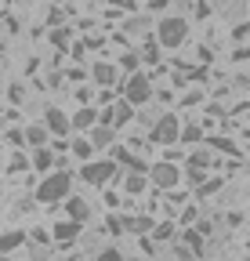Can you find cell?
Wrapping results in <instances>:
<instances>
[{"label": "cell", "instance_id": "obj_31", "mask_svg": "<svg viewBox=\"0 0 250 261\" xmlns=\"http://www.w3.org/2000/svg\"><path fill=\"white\" fill-rule=\"evenodd\" d=\"M221 185H225L221 178H207V181L196 189V196H200V200H203V196H217V192H221Z\"/></svg>", "mask_w": 250, "mask_h": 261}, {"label": "cell", "instance_id": "obj_15", "mask_svg": "<svg viewBox=\"0 0 250 261\" xmlns=\"http://www.w3.org/2000/svg\"><path fill=\"white\" fill-rule=\"evenodd\" d=\"M138 55H142V65H152V69H160V40H156V33L142 40Z\"/></svg>", "mask_w": 250, "mask_h": 261}, {"label": "cell", "instance_id": "obj_44", "mask_svg": "<svg viewBox=\"0 0 250 261\" xmlns=\"http://www.w3.org/2000/svg\"><path fill=\"white\" fill-rule=\"evenodd\" d=\"M196 55H200V65H203V69H207V65L214 62V51H210V47H200Z\"/></svg>", "mask_w": 250, "mask_h": 261}, {"label": "cell", "instance_id": "obj_7", "mask_svg": "<svg viewBox=\"0 0 250 261\" xmlns=\"http://www.w3.org/2000/svg\"><path fill=\"white\" fill-rule=\"evenodd\" d=\"M91 84H95L98 91H120V87H123L120 65H113V62H95V65H91Z\"/></svg>", "mask_w": 250, "mask_h": 261}, {"label": "cell", "instance_id": "obj_32", "mask_svg": "<svg viewBox=\"0 0 250 261\" xmlns=\"http://www.w3.org/2000/svg\"><path fill=\"white\" fill-rule=\"evenodd\" d=\"M105 232H109V236H123V232H127V221H123L120 214H109V221H105Z\"/></svg>", "mask_w": 250, "mask_h": 261}, {"label": "cell", "instance_id": "obj_14", "mask_svg": "<svg viewBox=\"0 0 250 261\" xmlns=\"http://www.w3.org/2000/svg\"><path fill=\"white\" fill-rule=\"evenodd\" d=\"M123 221H127V232H134L138 240L142 236H152L156 225H160V218H152V214H127Z\"/></svg>", "mask_w": 250, "mask_h": 261}, {"label": "cell", "instance_id": "obj_45", "mask_svg": "<svg viewBox=\"0 0 250 261\" xmlns=\"http://www.w3.org/2000/svg\"><path fill=\"white\" fill-rule=\"evenodd\" d=\"M196 228H200V232H203L207 240L214 236V221H203V218H200V221H196Z\"/></svg>", "mask_w": 250, "mask_h": 261}, {"label": "cell", "instance_id": "obj_25", "mask_svg": "<svg viewBox=\"0 0 250 261\" xmlns=\"http://www.w3.org/2000/svg\"><path fill=\"white\" fill-rule=\"evenodd\" d=\"M145 29H149V15H145V18H142V15H134V18L123 22V29H120V33H123V37H138V33H145Z\"/></svg>", "mask_w": 250, "mask_h": 261}, {"label": "cell", "instance_id": "obj_17", "mask_svg": "<svg viewBox=\"0 0 250 261\" xmlns=\"http://www.w3.org/2000/svg\"><path fill=\"white\" fill-rule=\"evenodd\" d=\"M66 218L84 225V221L91 218V203L84 200V196H69V200H66Z\"/></svg>", "mask_w": 250, "mask_h": 261}, {"label": "cell", "instance_id": "obj_50", "mask_svg": "<svg viewBox=\"0 0 250 261\" xmlns=\"http://www.w3.org/2000/svg\"><path fill=\"white\" fill-rule=\"evenodd\" d=\"M105 203H109V207H120V196H116V192H109V189H105Z\"/></svg>", "mask_w": 250, "mask_h": 261}, {"label": "cell", "instance_id": "obj_34", "mask_svg": "<svg viewBox=\"0 0 250 261\" xmlns=\"http://www.w3.org/2000/svg\"><path fill=\"white\" fill-rule=\"evenodd\" d=\"M62 73H66V80H73V84H80L84 76L91 80V69H84V65H69V69H62Z\"/></svg>", "mask_w": 250, "mask_h": 261}, {"label": "cell", "instance_id": "obj_54", "mask_svg": "<svg viewBox=\"0 0 250 261\" xmlns=\"http://www.w3.org/2000/svg\"><path fill=\"white\" fill-rule=\"evenodd\" d=\"M127 261H134V257H127Z\"/></svg>", "mask_w": 250, "mask_h": 261}, {"label": "cell", "instance_id": "obj_21", "mask_svg": "<svg viewBox=\"0 0 250 261\" xmlns=\"http://www.w3.org/2000/svg\"><path fill=\"white\" fill-rule=\"evenodd\" d=\"M116 65H120V73H127V76H134V73H142V69H145L138 51H123V55L116 58Z\"/></svg>", "mask_w": 250, "mask_h": 261}, {"label": "cell", "instance_id": "obj_46", "mask_svg": "<svg viewBox=\"0 0 250 261\" xmlns=\"http://www.w3.org/2000/svg\"><path fill=\"white\" fill-rule=\"evenodd\" d=\"M87 51H91V47H87V40H76V47H73V58H76V62H80V58H84V55H87Z\"/></svg>", "mask_w": 250, "mask_h": 261}, {"label": "cell", "instance_id": "obj_10", "mask_svg": "<svg viewBox=\"0 0 250 261\" xmlns=\"http://www.w3.org/2000/svg\"><path fill=\"white\" fill-rule=\"evenodd\" d=\"M80 221H69V218H62L51 225V236H54V247H76V236H80Z\"/></svg>", "mask_w": 250, "mask_h": 261}, {"label": "cell", "instance_id": "obj_29", "mask_svg": "<svg viewBox=\"0 0 250 261\" xmlns=\"http://www.w3.org/2000/svg\"><path fill=\"white\" fill-rule=\"evenodd\" d=\"M95 261H127V257H123V250H120L116 243H109V247H102V250L95 254Z\"/></svg>", "mask_w": 250, "mask_h": 261}, {"label": "cell", "instance_id": "obj_55", "mask_svg": "<svg viewBox=\"0 0 250 261\" xmlns=\"http://www.w3.org/2000/svg\"><path fill=\"white\" fill-rule=\"evenodd\" d=\"M246 8H250V4H246Z\"/></svg>", "mask_w": 250, "mask_h": 261}, {"label": "cell", "instance_id": "obj_52", "mask_svg": "<svg viewBox=\"0 0 250 261\" xmlns=\"http://www.w3.org/2000/svg\"><path fill=\"white\" fill-rule=\"evenodd\" d=\"M51 261H66V257H51Z\"/></svg>", "mask_w": 250, "mask_h": 261}, {"label": "cell", "instance_id": "obj_48", "mask_svg": "<svg viewBox=\"0 0 250 261\" xmlns=\"http://www.w3.org/2000/svg\"><path fill=\"white\" fill-rule=\"evenodd\" d=\"M167 203H171V207H181V203H185V192H167Z\"/></svg>", "mask_w": 250, "mask_h": 261}, {"label": "cell", "instance_id": "obj_24", "mask_svg": "<svg viewBox=\"0 0 250 261\" xmlns=\"http://www.w3.org/2000/svg\"><path fill=\"white\" fill-rule=\"evenodd\" d=\"M181 243H185V247H189V250H196V254L203 257V247H207V236H203V232H200V228L192 225V228H185V232H181Z\"/></svg>", "mask_w": 250, "mask_h": 261}, {"label": "cell", "instance_id": "obj_27", "mask_svg": "<svg viewBox=\"0 0 250 261\" xmlns=\"http://www.w3.org/2000/svg\"><path fill=\"white\" fill-rule=\"evenodd\" d=\"M47 40H51V44H54V51L62 55V51L69 47V29H51V33H47Z\"/></svg>", "mask_w": 250, "mask_h": 261}, {"label": "cell", "instance_id": "obj_6", "mask_svg": "<svg viewBox=\"0 0 250 261\" xmlns=\"http://www.w3.org/2000/svg\"><path fill=\"white\" fill-rule=\"evenodd\" d=\"M149 181H152V189H160V192H174L178 181H181V167L156 160V163H152V171H149Z\"/></svg>", "mask_w": 250, "mask_h": 261}, {"label": "cell", "instance_id": "obj_3", "mask_svg": "<svg viewBox=\"0 0 250 261\" xmlns=\"http://www.w3.org/2000/svg\"><path fill=\"white\" fill-rule=\"evenodd\" d=\"M120 98L123 102H131L134 109H145L152 98H156V87H152V76L142 69L134 76H123V87H120Z\"/></svg>", "mask_w": 250, "mask_h": 261}, {"label": "cell", "instance_id": "obj_22", "mask_svg": "<svg viewBox=\"0 0 250 261\" xmlns=\"http://www.w3.org/2000/svg\"><path fill=\"white\" fill-rule=\"evenodd\" d=\"M149 174H127V178H123V192H127V196H145L149 192Z\"/></svg>", "mask_w": 250, "mask_h": 261}, {"label": "cell", "instance_id": "obj_30", "mask_svg": "<svg viewBox=\"0 0 250 261\" xmlns=\"http://www.w3.org/2000/svg\"><path fill=\"white\" fill-rule=\"evenodd\" d=\"M66 11H69V8L51 4V8H47V25H51V29H54V25H58V29H66V25H62V22H66Z\"/></svg>", "mask_w": 250, "mask_h": 261}, {"label": "cell", "instance_id": "obj_12", "mask_svg": "<svg viewBox=\"0 0 250 261\" xmlns=\"http://www.w3.org/2000/svg\"><path fill=\"white\" fill-rule=\"evenodd\" d=\"M18 247H29V232L25 228H4V236H0V257H11Z\"/></svg>", "mask_w": 250, "mask_h": 261}, {"label": "cell", "instance_id": "obj_35", "mask_svg": "<svg viewBox=\"0 0 250 261\" xmlns=\"http://www.w3.org/2000/svg\"><path fill=\"white\" fill-rule=\"evenodd\" d=\"M196 218H200V207H196V203H192V207H185V211H181V214H178V218H174V221H181V225H192V221H196Z\"/></svg>", "mask_w": 250, "mask_h": 261}, {"label": "cell", "instance_id": "obj_41", "mask_svg": "<svg viewBox=\"0 0 250 261\" xmlns=\"http://www.w3.org/2000/svg\"><path fill=\"white\" fill-rule=\"evenodd\" d=\"M138 247H142V250H145L149 257L156 254V240H152V236H142V240H138Z\"/></svg>", "mask_w": 250, "mask_h": 261}, {"label": "cell", "instance_id": "obj_42", "mask_svg": "<svg viewBox=\"0 0 250 261\" xmlns=\"http://www.w3.org/2000/svg\"><path fill=\"white\" fill-rule=\"evenodd\" d=\"M246 37H250V22H243V25L232 29V40H246Z\"/></svg>", "mask_w": 250, "mask_h": 261}, {"label": "cell", "instance_id": "obj_28", "mask_svg": "<svg viewBox=\"0 0 250 261\" xmlns=\"http://www.w3.org/2000/svg\"><path fill=\"white\" fill-rule=\"evenodd\" d=\"M203 102H207L203 87H192V91H185V98H181V106H185V109H196V106H203Z\"/></svg>", "mask_w": 250, "mask_h": 261}, {"label": "cell", "instance_id": "obj_18", "mask_svg": "<svg viewBox=\"0 0 250 261\" xmlns=\"http://www.w3.org/2000/svg\"><path fill=\"white\" fill-rule=\"evenodd\" d=\"M181 145H207V123H185L181 130Z\"/></svg>", "mask_w": 250, "mask_h": 261}, {"label": "cell", "instance_id": "obj_38", "mask_svg": "<svg viewBox=\"0 0 250 261\" xmlns=\"http://www.w3.org/2000/svg\"><path fill=\"white\" fill-rule=\"evenodd\" d=\"M192 11H196V18L203 22V18H210V15H214V4H192Z\"/></svg>", "mask_w": 250, "mask_h": 261}, {"label": "cell", "instance_id": "obj_11", "mask_svg": "<svg viewBox=\"0 0 250 261\" xmlns=\"http://www.w3.org/2000/svg\"><path fill=\"white\" fill-rule=\"evenodd\" d=\"M131 120H134V106L123 102V98H120L113 109H102V123H105V127H116V130H120V127H127Z\"/></svg>", "mask_w": 250, "mask_h": 261}, {"label": "cell", "instance_id": "obj_36", "mask_svg": "<svg viewBox=\"0 0 250 261\" xmlns=\"http://www.w3.org/2000/svg\"><path fill=\"white\" fill-rule=\"evenodd\" d=\"M22 98H25L22 84H11V87H8V102H11V109H15V106H22Z\"/></svg>", "mask_w": 250, "mask_h": 261}, {"label": "cell", "instance_id": "obj_23", "mask_svg": "<svg viewBox=\"0 0 250 261\" xmlns=\"http://www.w3.org/2000/svg\"><path fill=\"white\" fill-rule=\"evenodd\" d=\"M156 243H174L178 240V228H174V218H160V225H156V232H152Z\"/></svg>", "mask_w": 250, "mask_h": 261}, {"label": "cell", "instance_id": "obj_40", "mask_svg": "<svg viewBox=\"0 0 250 261\" xmlns=\"http://www.w3.org/2000/svg\"><path fill=\"white\" fill-rule=\"evenodd\" d=\"M243 218H246L243 211H229V214H225V221H229L232 228H239V225H243Z\"/></svg>", "mask_w": 250, "mask_h": 261}, {"label": "cell", "instance_id": "obj_51", "mask_svg": "<svg viewBox=\"0 0 250 261\" xmlns=\"http://www.w3.org/2000/svg\"><path fill=\"white\" fill-rule=\"evenodd\" d=\"M0 261H15V257H0Z\"/></svg>", "mask_w": 250, "mask_h": 261}, {"label": "cell", "instance_id": "obj_1", "mask_svg": "<svg viewBox=\"0 0 250 261\" xmlns=\"http://www.w3.org/2000/svg\"><path fill=\"white\" fill-rule=\"evenodd\" d=\"M69 196H73V171H54V174L37 181L33 200L44 203V207H58V203H66Z\"/></svg>", "mask_w": 250, "mask_h": 261}, {"label": "cell", "instance_id": "obj_47", "mask_svg": "<svg viewBox=\"0 0 250 261\" xmlns=\"http://www.w3.org/2000/svg\"><path fill=\"white\" fill-rule=\"evenodd\" d=\"M232 62H250V47H236L232 51Z\"/></svg>", "mask_w": 250, "mask_h": 261}, {"label": "cell", "instance_id": "obj_2", "mask_svg": "<svg viewBox=\"0 0 250 261\" xmlns=\"http://www.w3.org/2000/svg\"><path fill=\"white\" fill-rule=\"evenodd\" d=\"M156 40H160V47H167V51H178L185 40H189V18L185 15H163L156 22Z\"/></svg>", "mask_w": 250, "mask_h": 261}, {"label": "cell", "instance_id": "obj_5", "mask_svg": "<svg viewBox=\"0 0 250 261\" xmlns=\"http://www.w3.org/2000/svg\"><path fill=\"white\" fill-rule=\"evenodd\" d=\"M181 130H185L181 116L178 113H163L160 120H156V127L149 130V142L163 145V149H174V145H181Z\"/></svg>", "mask_w": 250, "mask_h": 261}, {"label": "cell", "instance_id": "obj_53", "mask_svg": "<svg viewBox=\"0 0 250 261\" xmlns=\"http://www.w3.org/2000/svg\"><path fill=\"white\" fill-rule=\"evenodd\" d=\"M246 120H250V113H246Z\"/></svg>", "mask_w": 250, "mask_h": 261}, {"label": "cell", "instance_id": "obj_20", "mask_svg": "<svg viewBox=\"0 0 250 261\" xmlns=\"http://www.w3.org/2000/svg\"><path fill=\"white\" fill-rule=\"evenodd\" d=\"M214 149H207V145H200V149H192L189 152V167H196V171H207V167H214Z\"/></svg>", "mask_w": 250, "mask_h": 261}, {"label": "cell", "instance_id": "obj_19", "mask_svg": "<svg viewBox=\"0 0 250 261\" xmlns=\"http://www.w3.org/2000/svg\"><path fill=\"white\" fill-rule=\"evenodd\" d=\"M69 156L80 160V167H84V163H91V160H95V145H91V138H73Z\"/></svg>", "mask_w": 250, "mask_h": 261}, {"label": "cell", "instance_id": "obj_33", "mask_svg": "<svg viewBox=\"0 0 250 261\" xmlns=\"http://www.w3.org/2000/svg\"><path fill=\"white\" fill-rule=\"evenodd\" d=\"M4 138H8V145L22 149V145H25V127H8V135H4ZM25 149H29V145H25Z\"/></svg>", "mask_w": 250, "mask_h": 261}, {"label": "cell", "instance_id": "obj_9", "mask_svg": "<svg viewBox=\"0 0 250 261\" xmlns=\"http://www.w3.org/2000/svg\"><path fill=\"white\" fill-rule=\"evenodd\" d=\"M95 127H102V109L98 106H80L76 113H73V130L80 138H87Z\"/></svg>", "mask_w": 250, "mask_h": 261}, {"label": "cell", "instance_id": "obj_39", "mask_svg": "<svg viewBox=\"0 0 250 261\" xmlns=\"http://www.w3.org/2000/svg\"><path fill=\"white\" fill-rule=\"evenodd\" d=\"M29 261H47V247H29Z\"/></svg>", "mask_w": 250, "mask_h": 261}, {"label": "cell", "instance_id": "obj_37", "mask_svg": "<svg viewBox=\"0 0 250 261\" xmlns=\"http://www.w3.org/2000/svg\"><path fill=\"white\" fill-rule=\"evenodd\" d=\"M174 257H178V261H196L200 254H196V250H189V247H174Z\"/></svg>", "mask_w": 250, "mask_h": 261}, {"label": "cell", "instance_id": "obj_4", "mask_svg": "<svg viewBox=\"0 0 250 261\" xmlns=\"http://www.w3.org/2000/svg\"><path fill=\"white\" fill-rule=\"evenodd\" d=\"M80 178L91 185V189H105L109 181H120L123 171H120V163L116 160H91L80 167Z\"/></svg>", "mask_w": 250, "mask_h": 261}, {"label": "cell", "instance_id": "obj_43", "mask_svg": "<svg viewBox=\"0 0 250 261\" xmlns=\"http://www.w3.org/2000/svg\"><path fill=\"white\" fill-rule=\"evenodd\" d=\"M145 11H171V4H167V0H149Z\"/></svg>", "mask_w": 250, "mask_h": 261}, {"label": "cell", "instance_id": "obj_49", "mask_svg": "<svg viewBox=\"0 0 250 261\" xmlns=\"http://www.w3.org/2000/svg\"><path fill=\"white\" fill-rule=\"evenodd\" d=\"M37 69H40V58H29V62H25V73L37 76Z\"/></svg>", "mask_w": 250, "mask_h": 261}, {"label": "cell", "instance_id": "obj_16", "mask_svg": "<svg viewBox=\"0 0 250 261\" xmlns=\"http://www.w3.org/2000/svg\"><path fill=\"white\" fill-rule=\"evenodd\" d=\"M87 138H91V145H95V149H109V152H113V149H116V127H105V123H102V127L91 130Z\"/></svg>", "mask_w": 250, "mask_h": 261}, {"label": "cell", "instance_id": "obj_8", "mask_svg": "<svg viewBox=\"0 0 250 261\" xmlns=\"http://www.w3.org/2000/svg\"><path fill=\"white\" fill-rule=\"evenodd\" d=\"M44 127L51 130L54 138H69L73 135V116L66 109H58V106H47L44 109Z\"/></svg>", "mask_w": 250, "mask_h": 261}, {"label": "cell", "instance_id": "obj_26", "mask_svg": "<svg viewBox=\"0 0 250 261\" xmlns=\"http://www.w3.org/2000/svg\"><path fill=\"white\" fill-rule=\"evenodd\" d=\"M25 167H33V160H29L25 152H11V160H8V174H18V171H25Z\"/></svg>", "mask_w": 250, "mask_h": 261}, {"label": "cell", "instance_id": "obj_13", "mask_svg": "<svg viewBox=\"0 0 250 261\" xmlns=\"http://www.w3.org/2000/svg\"><path fill=\"white\" fill-rule=\"evenodd\" d=\"M25 145H29V152L51 149V130L44 127V120L40 123H25Z\"/></svg>", "mask_w": 250, "mask_h": 261}]
</instances>
